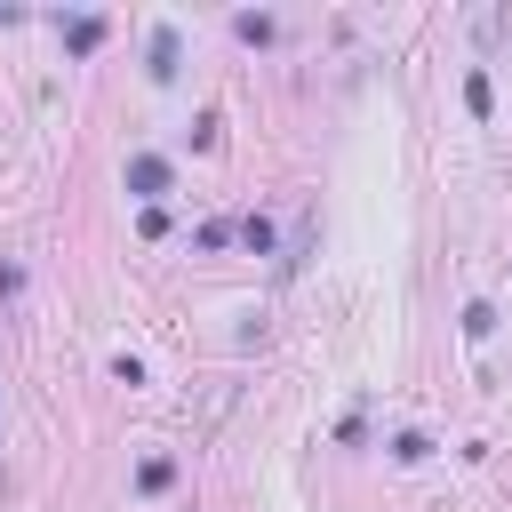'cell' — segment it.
<instances>
[{
    "label": "cell",
    "instance_id": "6da1fadb",
    "mask_svg": "<svg viewBox=\"0 0 512 512\" xmlns=\"http://www.w3.org/2000/svg\"><path fill=\"white\" fill-rule=\"evenodd\" d=\"M128 192H136V200L168 192V160H160V152H136V160H128Z\"/></svg>",
    "mask_w": 512,
    "mask_h": 512
},
{
    "label": "cell",
    "instance_id": "8992f818",
    "mask_svg": "<svg viewBox=\"0 0 512 512\" xmlns=\"http://www.w3.org/2000/svg\"><path fill=\"white\" fill-rule=\"evenodd\" d=\"M496 328V304H464V336H488Z\"/></svg>",
    "mask_w": 512,
    "mask_h": 512
},
{
    "label": "cell",
    "instance_id": "5b68a950",
    "mask_svg": "<svg viewBox=\"0 0 512 512\" xmlns=\"http://www.w3.org/2000/svg\"><path fill=\"white\" fill-rule=\"evenodd\" d=\"M464 104H472V112H488V104H496V88H488V72H472V80H464Z\"/></svg>",
    "mask_w": 512,
    "mask_h": 512
},
{
    "label": "cell",
    "instance_id": "3957f363",
    "mask_svg": "<svg viewBox=\"0 0 512 512\" xmlns=\"http://www.w3.org/2000/svg\"><path fill=\"white\" fill-rule=\"evenodd\" d=\"M176 72V24H152V80Z\"/></svg>",
    "mask_w": 512,
    "mask_h": 512
},
{
    "label": "cell",
    "instance_id": "277c9868",
    "mask_svg": "<svg viewBox=\"0 0 512 512\" xmlns=\"http://www.w3.org/2000/svg\"><path fill=\"white\" fill-rule=\"evenodd\" d=\"M392 456H400V464H424L432 440H424V432H392Z\"/></svg>",
    "mask_w": 512,
    "mask_h": 512
},
{
    "label": "cell",
    "instance_id": "7a4b0ae2",
    "mask_svg": "<svg viewBox=\"0 0 512 512\" xmlns=\"http://www.w3.org/2000/svg\"><path fill=\"white\" fill-rule=\"evenodd\" d=\"M96 40H104V16H64V48H80V56H88Z\"/></svg>",
    "mask_w": 512,
    "mask_h": 512
}]
</instances>
